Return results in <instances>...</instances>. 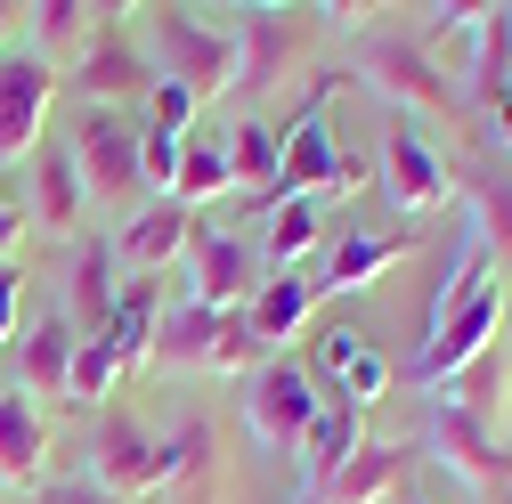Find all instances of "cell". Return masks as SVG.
Here are the masks:
<instances>
[{
    "label": "cell",
    "mask_w": 512,
    "mask_h": 504,
    "mask_svg": "<svg viewBox=\"0 0 512 504\" xmlns=\"http://www.w3.org/2000/svg\"><path fill=\"white\" fill-rule=\"evenodd\" d=\"M374 163L342 155V139L326 131V106H301L285 122V155H277V179H269V204H309V196H350L366 187Z\"/></svg>",
    "instance_id": "obj_1"
},
{
    "label": "cell",
    "mask_w": 512,
    "mask_h": 504,
    "mask_svg": "<svg viewBox=\"0 0 512 504\" xmlns=\"http://www.w3.org/2000/svg\"><path fill=\"white\" fill-rule=\"evenodd\" d=\"M374 179H382V204L407 212V228L431 220L447 196H456V163H447V155L431 147V131H423V122H407V114H391V131H382Z\"/></svg>",
    "instance_id": "obj_2"
},
{
    "label": "cell",
    "mask_w": 512,
    "mask_h": 504,
    "mask_svg": "<svg viewBox=\"0 0 512 504\" xmlns=\"http://www.w3.org/2000/svg\"><path fill=\"white\" fill-rule=\"evenodd\" d=\"M317 407H326V391L309 383L301 358H261V366L244 374V423H252V439L277 448V456H301Z\"/></svg>",
    "instance_id": "obj_3"
},
{
    "label": "cell",
    "mask_w": 512,
    "mask_h": 504,
    "mask_svg": "<svg viewBox=\"0 0 512 504\" xmlns=\"http://www.w3.org/2000/svg\"><path fill=\"white\" fill-rule=\"evenodd\" d=\"M147 33H155V49H163V82L196 90V98L236 90V33L196 25V9H147Z\"/></svg>",
    "instance_id": "obj_4"
},
{
    "label": "cell",
    "mask_w": 512,
    "mask_h": 504,
    "mask_svg": "<svg viewBox=\"0 0 512 504\" xmlns=\"http://www.w3.org/2000/svg\"><path fill=\"white\" fill-rule=\"evenodd\" d=\"M74 171H82V196H98V204H139L147 196V179H139V131L122 114H82L74 122Z\"/></svg>",
    "instance_id": "obj_5"
},
{
    "label": "cell",
    "mask_w": 512,
    "mask_h": 504,
    "mask_svg": "<svg viewBox=\"0 0 512 504\" xmlns=\"http://www.w3.org/2000/svg\"><path fill=\"white\" fill-rule=\"evenodd\" d=\"M496 326H504V285H488L472 309H456L423 350H415V366H407V383L415 391H439V383H456L464 366H480L488 350H496Z\"/></svg>",
    "instance_id": "obj_6"
},
{
    "label": "cell",
    "mask_w": 512,
    "mask_h": 504,
    "mask_svg": "<svg viewBox=\"0 0 512 504\" xmlns=\"http://www.w3.org/2000/svg\"><path fill=\"white\" fill-rule=\"evenodd\" d=\"M90 480L106 488V496H155V488H171V448L163 439H147L131 415H106L98 423V439H90Z\"/></svg>",
    "instance_id": "obj_7"
},
{
    "label": "cell",
    "mask_w": 512,
    "mask_h": 504,
    "mask_svg": "<svg viewBox=\"0 0 512 504\" xmlns=\"http://www.w3.org/2000/svg\"><path fill=\"white\" fill-rule=\"evenodd\" d=\"M49 98H57V74H49V57H41V49L0 57V163H17V155L41 147Z\"/></svg>",
    "instance_id": "obj_8"
},
{
    "label": "cell",
    "mask_w": 512,
    "mask_h": 504,
    "mask_svg": "<svg viewBox=\"0 0 512 504\" xmlns=\"http://www.w3.org/2000/svg\"><path fill=\"white\" fill-rule=\"evenodd\" d=\"M187 261H196V301L204 309H244L252 293H261V252H252L244 236H228V228H196L187 236Z\"/></svg>",
    "instance_id": "obj_9"
},
{
    "label": "cell",
    "mask_w": 512,
    "mask_h": 504,
    "mask_svg": "<svg viewBox=\"0 0 512 504\" xmlns=\"http://www.w3.org/2000/svg\"><path fill=\"white\" fill-rule=\"evenodd\" d=\"M366 74H374L382 98H415L423 114H464L456 74H439V57H423L415 41H374L366 49Z\"/></svg>",
    "instance_id": "obj_10"
},
{
    "label": "cell",
    "mask_w": 512,
    "mask_h": 504,
    "mask_svg": "<svg viewBox=\"0 0 512 504\" xmlns=\"http://www.w3.org/2000/svg\"><path fill=\"white\" fill-rule=\"evenodd\" d=\"M423 448L456 472L464 488H480V480H496V472H512V456H504V439L488 431V423H472L464 407H447V399H431V423H423Z\"/></svg>",
    "instance_id": "obj_11"
},
{
    "label": "cell",
    "mask_w": 512,
    "mask_h": 504,
    "mask_svg": "<svg viewBox=\"0 0 512 504\" xmlns=\"http://www.w3.org/2000/svg\"><path fill=\"white\" fill-rule=\"evenodd\" d=\"M187 236H196V212H187V204H171V196H155L147 212H131V220H122L106 244H114V261L131 269V277H155L163 261H179V252H187Z\"/></svg>",
    "instance_id": "obj_12"
},
{
    "label": "cell",
    "mask_w": 512,
    "mask_h": 504,
    "mask_svg": "<svg viewBox=\"0 0 512 504\" xmlns=\"http://www.w3.org/2000/svg\"><path fill=\"white\" fill-rule=\"evenodd\" d=\"M155 334H163V285L155 277H122V293H114V309H106V350H114V366L122 374H139L147 358H155Z\"/></svg>",
    "instance_id": "obj_13"
},
{
    "label": "cell",
    "mask_w": 512,
    "mask_h": 504,
    "mask_svg": "<svg viewBox=\"0 0 512 504\" xmlns=\"http://www.w3.org/2000/svg\"><path fill=\"white\" fill-rule=\"evenodd\" d=\"M407 464H415L407 439H366V448H358L326 488H309V496H317V504H382V496L407 488Z\"/></svg>",
    "instance_id": "obj_14"
},
{
    "label": "cell",
    "mask_w": 512,
    "mask_h": 504,
    "mask_svg": "<svg viewBox=\"0 0 512 504\" xmlns=\"http://www.w3.org/2000/svg\"><path fill=\"white\" fill-rule=\"evenodd\" d=\"M407 244H415V228H350L334 252H326V277H317V301L326 293H366L391 261H407Z\"/></svg>",
    "instance_id": "obj_15"
},
{
    "label": "cell",
    "mask_w": 512,
    "mask_h": 504,
    "mask_svg": "<svg viewBox=\"0 0 512 504\" xmlns=\"http://www.w3.org/2000/svg\"><path fill=\"white\" fill-rule=\"evenodd\" d=\"M74 82H82V98H98V106L114 114V98H147V90H155V66H147V57H139L131 41H122V33L106 25V33L82 49Z\"/></svg>",
    "instance_id": "obj_16"
},
{
    "label": "cell",
    "mask_w": 512,
    "mask_h": 504,
    "mask_svg": "<svg viewBox=\"0 0 512 504\" xmlns=\"http://www.w3.org/2000/svg\"><path fill=\"white\" fill-rule=\"evenodd\" d=\"M49 456V415L25 391H0V488H41Z\"/></svg>",
    "instance_id": "obj_17"
},
{
    "label": "cell",
    "mask_w": 512,
    "mask_h": 504,
    "mask_svg": "<svg viewBox=\"0 0 512 504\" xmlns=\"http://www.w3.org/2000/svg\"><path fill=\"white\" fill-rule=\"evenodd\" d=\"M309 309H317V277L277 269V277H261V293L244 301V326H252V342H261V350H277V342H293V334L309 326Z\"/></svg>",
    "instance_id": "obj_18"
},
{
    "label": "cell",
    "mask_w": 512,
    "mask_h": 504,
    "mask_svg": "<svg viewBox=\"0 0 512 504\" xmlns=\"http://www.w3.org/2000/svg\"><path fill=\"white\" fill-rule=\"evenodd\" d=\"M358 448H366V415L350 399H326L317 423H309V439H301V488H326Z\"/></svg>",
    "instance_id": "obj_19"
},
{
    "label": "cell",
    "mask_w": 512,
    "mask_h": 504,
    "mask_svg": "<svg viewBox=\"0 0 512 504\" xmlns=\"http://www.w3.org/2000/svg\"><path fill=\"white\" fill-rule=\"evenodd\" d=\"M74 318H41L17 342V391L25 399H66V374H74Z\"/></svg>",
    "instance_id": "obj_20"
},
{
    "label": "cell",
    "mask_w": 512,
    "mask_h": 504,
    "mask_svg": "<svg viewBox=\"0 0 512 504\" xmlns=\"http://www.w3.org/2000/svg\"><path fill=\"white\" fill-rule=\"evenodd\" d=\"M114 269H122V261H114V244H106V236H82L74 269H66V309L82 318V334H106V309H114V293H122Z\"/></svg>",
    "instance_id": "obj_21"
},
{
    "label": "cell",
    "mask_w": 512,
    "mask_h": 504,
    "mask_svg": "<svg viewBox=\"0 0 512 504\" xmlns=\"http://www.w3.org/2000/svg\"><path fill=\"white\" fill-rule=\"evenodd\" d=\"M82 171H74V147H33V212H41V228H57V236H74L82 228Z\"/></svg>",
    "instance_id": "obj_22"
},
{
    "label": "cell",
    "mask_w": 512,
    "mask_h": 504,
    "mask_svg": "<svg viewBox=\"0 0 512 504\" xmlns=\"http://www.w3.org/2000/svg\"><path fill=\"white\" fill-rule=\"evenodd\" d=\"M285 57H293V25L277 9H244L236 17V90H269Z\"/></svg>",
    "instance_id": "obj_23"
},
{
    "label": "cell",
    "mask_w": 512,
    "mask_h": 504,
    "mask_svg": "<svg viewBox=\"0 0 512 504\" xmlns=\"http://www.w3.org/2000/svg\"><path fill=\"white\" fill-rule=\"evenodd\" d=\"M236 187V171H228V139L220 131H187L179 139V171H171V204H212V196H228Z\"/></svg>",
    "instance_id": "obj_24"
},
{
    "label": "cell",
    "mask_w": 512,
    "mask_h": 504,
    "mask_svg": "<svg viewBox=\"0 0 512 504\" xmlns=\"http://www.w3.org/2000/svg\"><path fill=\"white\" fill-rule=\"evenodd\" d=\"M456 187H464V204H472L464 220L488 236V252L504 261V252H512V171H504V163H472Z\"/></svg>",
    "instance_id": "obj_25"
},
{
    "label": "cell",
    "mask_w": 512,
    "mask_h": 504,
    "mask_svg": "<svg viewBox=\"0 0 512 504\" xmlns=\"http://www.w3.org/2000/svg\"><path fill=\"white\" fill-rule=\"evenodd\" d=\"M317 236H326V220H317V204H269V228H261V269L277 277V269H301L309 252H317Z\"/></svg>",
    "instance_id": "obj_26"
},
{
    "label": "cell",
    "mask_w": 512,
    "mask_h": 504,
    "mask_svg": "<svg viewBox=\"0 0 512 504\" xmlns=\"http://www.w3.org/2000/svg\"><path fill=\"white\" fill-rule=\"evenodd\" d=\"M464 82L480 90V106L512 98V9H480V49H472Z\"/></svg>",
    "instance_id": "obj_27"
},
{
    "label": "cell",
    "mask_w": 512,
    "mask_h": 504,
    "mask_svg": "<svg viewBox=\"0 0 512 504\" xmlns=\"http://www.w3.org/2000/svg\"><path fill=\"white\" fill-rule=\"evenodd\" d=\"M431 399H447V407H464L472 423H488V431H496V423H504V358L488 350L480 366H464L456 383H439Z\"/></svg>",
    "instance_id": "obj_28"
},
{
    "label": "cell",
    "mask_w": 512,
    "mask_h": 504,
    "mask_svg": "<svg viewBox=\"0 0 512 504\" xmlns=\"http://www.w3.org/2000/svg\"><path fill=\"white\" fill-rule=\"evenodd\" d=\"M277 155H285V131H277V122H236V131H228V171L252 179L261 196H269V179H277Z\"/></svg>",
    "instance_id": "obj_29"
},
{
    "label": "cell",
    "mask_w": 512,
    "mask_h": 504,
    "mask_svg": "<svg viewBox=\"0 0 512 504\" xmlns=\"http://www.w3.org/2000/svg\"><path fill=\"white\" fill-rule=\"evenodd\" d=\"M415 49H464V66H472V49H480V9H464V0H439V9H423V33Z\"/></svg>",
    "instance_id": "obj_30"
},
{
    "label": "cell",
    "mask_w": 512,
    "mask_h": 504,
    "mask_svg": "<svg viewBox=\"0 0 512 504\" xmlns=\"http://www.w3.org/2000/svg\"><path fill=\"white\" fill-rule=\"evenodd\" d=\"M114 383H122V366H114V350H106L98 334H82V342H74V374H66V399L98 407V399H106Z\"/></svg>",
    "instance_id": "obj_31"
},
{
    "label": "cell",
    "mask_w": 512,
    "mask_h": 504,
    "mask_svg": "<svg viewBox=\"0 0 512 504\" xmlns=\"http://www.w3.org/2000/svg\"><path fill=\"white\" fill-rule=\"evenodd\" d=\"M196 90H179V82H163L155 74V90H147V139H187V131H196Z\"/></svg>",
    "instance_id": "obj_32"
},
{
    "label": "cell",
    "mask_w": 512,
    "mask_h": 504,
    "mask_svg": "<svg viewBox=\"0 0 512 504\" xmlns=\"http://www.w3.org/2000/svg\"><path fill=\"white\" fill-rule=\"evenodd\" d=\"M25 17H33V33H41V49H74L98 9H82V0H41V9H25Z\"/></svg>",
    "instance_id": "obj_33"
},
{
    "label": "cell",
    "mask_w": 512,
    "mask_h": 504,
    "mask_svg": "<svg viewBox=\"0 0 512 504\" xmlns=\"http://www.w3.org/2000/svg\"><path fill=\"white\" fill-rule=\"evenodd\" d=\"M41 504H122V496H106V488L82 472V480H41Z\"/></svg>",
    "instance_id": "obj_34"
},
{
    "label": "cell",
    "mask_w": 512,
    "mask_h": 504,
    "mask_svg": "<svg viewBox=\"0 0 512 504\" xmlns=\"http://www.w3.org/2000/svg\"><path fill=\"white\" fill-rule=\"evenodd\" d=\"M17 301H25V277H17V269H0V342L17 334Z\"/></svg>",
    "instance_id": "obj_35"
},
{
    "label": "cell",
    "mask_w": 512,
    "mask_h": 504,
    "mask_svg": "<svg viewBox=\"0 0 512 504\" xmlns=\"http://www.w3.org/2000/svg\"><path fill=\"white\" fill-rule=\"evenodd\" d=\"M17 244H25V212H17L9 196H0V261H9V252H17Z\"/></svg>",
    "instance_id": "obj_36"
},
{
    "label": "cell",
    "mask_w": 512,
    "mask_h": 504,
    "mask_svg": "<svg viewBox=\"0 0 512 504\" xmlns=\"http://www.w3.org/2000/svg\"><path fill=\"white\" fill-rule=\"evenodd\" d=\"M9 25H17V9H9V0H0V41H9Z\"/></svg>",
    "instance_id": "obj_37"
}]
</instances>
